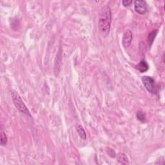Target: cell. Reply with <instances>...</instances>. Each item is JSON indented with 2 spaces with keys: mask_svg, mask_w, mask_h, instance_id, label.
Masks as SVG:
<instances>
[{
  "mask_svg": "<svg viewBox=\"0 0 165 165\" xmlns=\"http://www.w3.org/2000/svg\"><path fill=\"white\" fill-rule=\"evenodd\" d=\"M135 68H136L137 70L139 72H141V73H143L146 72L149 68V65L148 64L147 62H146L145 60H142L141 62L135 66Z\"/></svg>",
  "mask_w": 165,
  "mask_h": 165,
  "instance_id": "6",
  "label": "cell"
},
{
  "mask_svg": "<svg viewBox=\"0 0 165 165\" xmlns=\"http://www.w3.org/2000/svg\"><path fill=\"white\" fill-rule=\"evenodd\" d=\"M117 162L120 164H128L130 163L127 156L123 153H119L117 155Z\"/></svg>",
  "mask_w": 165,
  "mask_h": 165,
  "instance_id": "7",
  "label": "cell"
},
{
  "mask_svg": "<svg viewBox=\"0 0 165 165\" xmlns=\"http://www.w3.org/2000/svg\"><path fill=\"white\" fill-rule=\"evenodd\" d=\"M134 9L139 14H145L147 12V7L146 1L142 0H137L134 1Z\"/></svg>",
  "mask_w": 165,
  "mask_h": 165,
  "instance_id": "4",
  "label": "cell"
},
{
  "mask_svg": "<svg viewBox=\"0 0 165 165\" xmlns=\"http://www.w3.org/2000/svg\"><path fill=\"white\" fill-rule=\"evenodd\" d=\"M136 117L138 120L142 122H145L146 120V116H145V113L144 112H142V111H139L137 113Z\"/></svg>",
  "mask_w": 165,
  "mask_h": 165,
  "instance_id": "11",
  "label": "cell"
},
{
  "mask_svg": "<svg viewBox=\"0 0 165 165\" xmlns=\"http://www.w3.org/2000/svg\"><path fill=\"white\" fill-rule=\"evenodd\" d=\"M76 130L77 131V132L78 133L81 139H82L83 140H86V134L85 132V130H84L83 127L81 125H80V124H77L76 126Z\"/></svg>",
  "mask_w": 165,
  "mask_h": 165,
  "instance_id": "8",
  "label": "cell"
},
{
  "mask_svg": "<svg viewBox=\"0 0 165 165\" xmlns=\"http://www.w3.org/2000/svg\"><path fill=\"white\" fill-rule=\"evenodd\" d=\"M11 96H12L14 104L18 110L20 112L24 113L25 115H27L29 117H32L30 112H29L28 108L27 107V106L25 105L24 102L21 100L20 95L18 94L16 92H12Z\"/></svg>",
  "mask_w": 165,
  "mask_h": 165,
  "instance_id": "2",
  "label": "cell"
},
{
  "mask_svg": "<svg viewBox=\"0 0 165 165\" xmlns=\"http://www.w3.org/2000/svg\"><path fill=\"white\" fill-rule=\"evenodd\" d=\"M132 1H129V0H123L122 1V3L123 6L124 7H128V6H130L132 3Z\"/></svg>",
  "mask_w": 165,
  "mask_h": 165,
  "instance_id": "14",
  "label": "cell"
},
{
  "mask_svg": "<svg viewBox=\"0 0 165 165\" xmlns=\"http://www.w3.org/2000/svg\"><path fill=\"white\" fill-rule=\"evenodd\" d=\"M157 34V30L153 31L151 33H150L149 34L148 38V45L150 47L152 45V43L156 37Z\"/></svg>",
  "mask_w": 165,
  "mask_h": 165,
  "instance_id": "9",
  "label": "cell"
},
{
  "mask_svg": "<svg viewBox=\"0 0 165 165\" xmlns=\"http://www.w3.org/2000/svg\"><path fill=\"white\" fill-rule=\"evenodd\" d=\"M156 164H165V159L164 157H159L157 159L156 161L155 162Z\"/></svg>",
  "mask_w": 165,
  "mask_h": 165,
  "instance_id": "12",
  "label": "cell"
},
{
  "mask_svg": "<svg viewBox=\"0 0 165 165\" xmlns=\"http://www.w3.org/2000/svg\"><path fill=\"white\" fill-rule=\"evenodd\" d=\"M141 80L145 87L146 88V89L150 93L152 94H156L157 93V86L156 85L155 80L152 77L147 76H142Z\"/></svg>",
  "mask_w": 165,
  "mask_h": 165,
  "instance_id": "3",
  "label": "cell"
},
{
  "mask_svg": "<svg viewBox=\"0 0 165 165\" xmlns=\"http://www.w3.org/2000/svg\"><path fill=\"white\" fill-rule=\"evenodd\" d=\"M112 22L111 9L108 5L102 7L99 14L98 28L100 34L106 38L109 34Z\"/></svg>",
  "mask_w": 165,
  "mask_h": 165,
  "instance_id": "1",
  "label": "cell"
},
{
  "mask_svg": "<svg viewBox=\"0 0 165 165\" xmlns=\"http://www.w3.org/2000/svg\"><path fill=\"white\" fill-rule=\"evenodd\" d=\"M107 152L108 154L109 155V156H110L112 157H115L116 156V153L114 150H113V149L108 148V149L107 150Z\"/></svg>",
  "mask_w": 165,
  "mask_h": 165,
  "instance_id": "13",
  "label": "cell"
},
{
  "mask_svg": "<svg viewBox=\"0 0 165 165\" xmlns=\"http://www.w3.org/2000/svg\"><path fill=\"white\" fill-rule=\"evenodd\" d=\"M0 142H1V146H5L7 142V136L5 132L3 131L1 132L0 134Z\"/></svg>",
  "mask_w": 165,
  "mask_h": 165,
  "instance_id": "10",
  "label": "cell"
},
{
  "mask_svg": "<svg viewBox=\"0 0 165 165\" xmlns=\"http://www.w3.org/2000/svg\"><path fill=\"white\" fill-rule=\"evenodd\" d=\"M133 35L132 32L129 29H128L124 33L123 38H122V45L124 48H128L131 45L132 41Z\"/></svg>",
  "mask_w": 165,
  "mask_h": 165,
  "instance_id": "5",
  "label": "cell"
}]
</instances>
